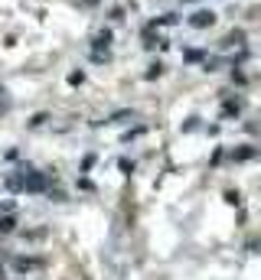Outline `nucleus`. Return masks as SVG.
Returning a JSON list of instances; mask_svg holds the SVG:
<instances>
[{"instance_id":"1","label":"nucleus","mask_w":261,"mask_h":280,"mask_svg":"<svg viewBox=\"0 0 261 280\" xmlns=\"http://www.w3.org/2000/svg\"><path fill=\"white\" fill-rule=\"evenodd\" d=\"M215 23V13L212 10H196V13L190 16V26H196V30H206V26Z\"/></svg>"},{"instance_id":"2","label":"nucleus","mask_w":261,"mask_h":280,"mask_svg":"<svg viewBox=\"0 0 261 280\" xmlns=\"http://www.w3.org/2000/svg\"><path fill=\"white\" fill-rule=\"evenodd\" d=\"M222 43H225V46H242V43H245V33L235 30V33H229V36L222 39Z\"/></svg>"},{"instance_id":"3","label":"nucleus","mask_w":261,"mask_h":280,"mask_svg":"<svg viewBox=\"0 0 261 280\" xmlns=\"http://www.w3.org/2000/svg\"><path fill=\"white\" fill-rule=\"evenodd\" d=\"M108 43H111V30H102V33H95V49H108Z\"/></svg>"},{"instance_id":"4","label":"nucleus","mask_w":261,"mask_h":280,"mask_svg":"<svg viewBox=\"0 0 261 280\" xmlns=\"http://www.w3.org/2000/svg\"><path fill=\"white\" fill-rule=\"evenodd\" d=\"M127 117L134 121V111H118V114L111 117V124H121V121H127Z\"/></svg>"},{"instance_id":"5","label":"nucleus","mask_w":261,"mask_h":280,"mask_svg":"<svg viewBox=\"0 0 261 280\" xmlns=\"http://www.w3.org/2000/svg\"><path fill=\"white\" fill-rule=\"evenodd\" d=\"M69 82H72V85H82V82H85V75H82V72H72Z\"/></svg>"},{"instance_id":"6","label":"nucleus","mask_w":261,"mask_h":280,"mask_svg":"<svg viewBox=\"0 0 261 280\" xmlns=\"http://www.w3.org/2000/svg\"><path fill=\"white\" fill-rule=\"evenodd\" d=\"M186 59H190V62H199V59H203V52H199V49H190V52H186Z\"/></svg>"},{"instance_id":"7","label":"nucleus","mask_w":261,"mask_h":280,"mask_svg":"<svg viewBox=\"0 0 261 280\" xmlns=\"http://www.w3.org/2000/svg\"><path fill=\"white\" fill-rule=\"evenodd\" d=\"M160 72H163V65H151V72H147V78H157Z\"/></svg>"},{"instance_id":"8","label":"nucleus","mask_w":261,"mask_h":280,"mask_svg":"<svg viewBox=\"0 0 261 280\" xmlns=\"http://www.w3.org/2000/svg\"><path fill=\"white\" fill-rule=\"evenodd\" d=\"M0 104H7V92L3 88H0Z\"/></svg>"},{"instance_id":"9","label":"nucleus","mask_w":261,"mask_h":280,"mask_svg":"<svg viewBox=\"0 0 261 280\" xmlns=\"http://www.w3.org/2000/svg\"><path fill=\"white\" fill-rule=\"evenodd\" d=\"M85 3H98V0H85Z\"/></svg>"}]
</instances>
